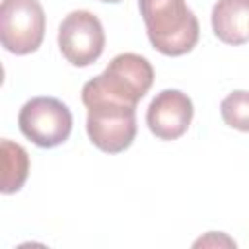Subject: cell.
<instances>
[{
  "label": "cell",
  "instance_id": "9",
  "mask_svg": "<svg viewBox=\"0 0 249 249\" xmlns=\"http://www.w3.org/2000/svg\"><path fill=\"white\" fill-rule=\"evenodd\" d=\"M2 146V187L4 195L16 193L23 187L27 173H29V156L23 146L4 138Z\"/></svg>",
  "mask_w": 249,
  "mask_h": 249
},
{
  "label": "cell",
  "instance_id": "10",
  "mask_svg": "<svg viewBox=\"0 0 249 249\" xmlns=\"http://www.w3.org/2000/svg\"><path fill=\"white\" fill-rule=\"evenodd\" d=\"M220 115L228 126L249 132V91L237 89L226 95L220 103Z\"/></svg>",
  "mask_w": 249,
  "mask_h": 249
},
{
  "label": "cell",
  "instance_id": "11",
  "mask_svg": "<svg viewBox=\"0 0 249 249\" xmlns=\"http://www.w3.org/2000/svg\"><path fill=\"white\" fill-rule=\"evenodd\" d=\"M101 2H109V4H117V2H121V0H101Z\"/></svg>",
  "mask_w": 249,
  "mask_h": 249
},
{
  "label": "cell",
  "instance_id": "6",
  "mask_svg": "<svg viewBox=\"0 0 249 249\" xmlns=\"http://www.w3.org/2000/svg\"><path fill=\"white\" fill-rule=\"evenodd\" d=\"M58 47L70 64L80 68L93 64L105 47V31L99 18L88 10L70 12L58 27Z\"/></svg>",
  "mask_w": 249,
  "mask_h": 249
},
{
  "label": "cell",
  "instance_id": "2",
  "mask_svg": "<svg viewBox=\"0 0 249 249\" xmlns=\"http://www.w3.org/2000/svg\"><path fill=\"white\" fill-rule=\"evenodd\" d=\"M154 82V68L148 58L136 53L117 54L107 68L84 84L82 101L105 99L121 105L136 107Z\"/></svg>",
  "mask_w": 249,
  "mask_h": 249
},
{
  "label": "cell",
  "instance_id": "7",
  "mask_svg": "<svg viewBox=\"0 0 249 249\" xmlns=\"http://www.w3.org/2000/svg\"><path fill=\"white\" fill-rule=\"evenodd\" d=\"M193 101L179 89L160 91L148 105L146 124L160 140H177L183 136L193 121Z\"/></svg>",
  "mask_w": 249,
  "mask_h": 249
},
{
  "label": "cell",
  "instance_id": "3",
  "mask_svg": "<svg viewBox=\"0 0 249 249\" xmlns=\"http://www.w3.org/2000/svg\"><path fill=\"white\" fill-rule=\"evenodd\" d=\"M88 109L86 130L95 148L107 154L124 152L136 136V107L105 99L84 101Z\"/></svg>",
  "mask_w": 249,
  "mask_h": 249
},
{
  "label": "cell",
  "instance_id": "8",
  "mask_svg": "<svg viewBox=\"0 0 249 249\" xmlns=\"http://www.w3.org/2000/svg\"><path fill=\"white\" fill-rule=\"evenodd\" d=\"M212 31L226 45L249 41V0H218L212 8Z\"/></svg>",
  "mask_w": 249,
  "mask_h": 249
},
{
  "label": "cell",
  "instance_id": "1",
  "mask_svg": "<svg viewBox=\"0 0 249 249\" xmlns=\"http://www.w3.org/2000/svg\"><path fill=\"white\" fill-rule=\"evenodd\" d=\"M148 39L156 51L181 56L198 41V19L185 0H138Z\"/></svg>",
  "mask_w": 249,
  "mask_h": 249
},
{
  "label": "cell",
  "instance_id": "4",
  "mask_svg": "<svg viewBox=\"0 0 249 249\" xmlns=\"http://www.w3.org/2000/svg\"><path fill=\"white\" fill-rule=\"evenodd\" d=\"M45 37V12L39 0H2L0 41L12 54L35 53Z\"/></svg>",
  "mask_w": 249,
  "mask_h": 249
},
{
  "label": "cell",
  "instance_id": "5",
  "mask_svg": "<svg viewBox=\"0 0 249 249\" xmlns=\"http://www.w3.org/2000/svg\"><path fill=\"white\" fill-rule=\"evenodd\" d=\"M19 130L39 148H54L72 132V113L56 97H33L25 101L18 117Z\"/></svg>",
  "mask_w": 249,
  "mask_h": 249
}]
</instances>
